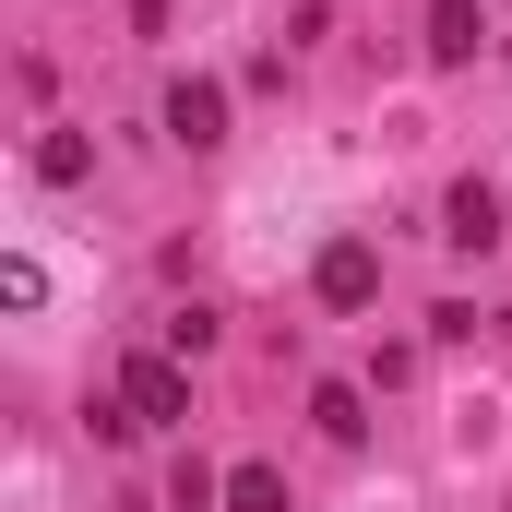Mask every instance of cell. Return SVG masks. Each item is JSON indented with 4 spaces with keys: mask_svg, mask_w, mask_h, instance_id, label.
I'll return each instance as SVG.
<instances>
[{
    "mask_svg": "<svg viewBox=\"0 0 512 512\" xmlns=\"http://www.w3.org/2000/svg\"><path fill=\"white\" fill-rule=\"evenodd\" d=\"M310 298H322V310H370V298H382V251H370V239H322Z\"/></svg>",
    "mask_w": 512,
    "mask_h": 512,
    "instance_id": "1",
    "label": "cell"
},
{
    "mask_svg": "<svg viewBox=\"0 0 512 512\" xmlns=\"http://www.w3.org/2000/svg\"><path fill=\"white\" fill-rule=\"evenodd\" d=\"M120 405L143 417V429H179V417H191V370H179V358H131V370H120Z\"/></svg>",
    "mask_w": 512,
    "mask_h": 512,
    "instance_id": "2",
    "label": "cell"
},
{
    "mask_svg": "<svg viewBox=\"0 0 512 512\" xmlns=\"http://www.w3.org/2000/svg\"><path fill=\"white\" fill-rule=\"evenodd\" d=\"M167 143L215 155V143H227V84H203V72H191V84H167Z\"/></svg>",
    "mask_w": 512,
    "mask_h": 512,
    "instance_id": "3",
    "label": "cell"
},
{
    "mask_svg": "<svg viewBox=\"0 0 512 512\" xmlns=\"http://www.w3.org/2000/svg\"><path fill=\"white\" fill-rule=\"evenodd\" d=\"M441 239H453V251H501V191H489V179H465V191L441 203Z\"/></svg>",
    "mask_w": 512,
    "mask_h": 512,
    "instance_id": "4",
    "label": "cell"
},
{
    "mask_svg": "<svg viewBox=\"0 0 512 512\" xmlns=\"http://www.w3.org/2000/svg\"><path fill=\"white\" fill-rule=\"evenodd\" d=\"M477 36H489L477 0H429V60H477Z\"/></svg>",
    "mask_w": 512,
    "mask_h": 512,
    "instance_id": "5",
    "label": "cell"
},
{
    "mask_svg": "<svg viewBox=\"0 0 512 512\" xmlns=\"http://www.w3.org/2000/svg\"><path fill=\"white\" fill-rule=\"evenodd\" d=\"M310 417H322V441H370V405H358V382H322V393H310Z\"/></svg>",
    "mask_w": 512,
    "mask_h": 512,
    "instance_id": "6",
    "label": "cell"
},
{
    "mask_svg": "<svg viewBox=\"0 0 512 512\" xmlns=\"http://www.w3.org/2000/svg\"><path fill=\"white\" fill-rule=\"evenodd\" d=\"M167 512H227V477H215L203 453H179V477H167Z\"/></svg>",
    "mask_w": 512,
    "mask_h": 512,
    "instance_id": "7",
    "label": "cell"
},
{
    "mask_svg": "<svg viewBox=\"0 0 512 512\" xmlns=\"http://www.w3.org/2000/svg\"><path fill=\"white\" fill-rule=\"evenodd\" d=\"M84 167H96V143H84V131H48V143H36V179H48V191H72Z\"/></svg>",
    "mask_w": 512,
    "mask_h": 512,
    "instance_id": "8",
    "label": "cell"
},
{
    "mask_svg": "<svg viewBox=\"0 0 512 512\" xmlns=\"http://www.w3.org/2000/svg\"><path fill=\"white\" fill-rule=\"evenodd\" d=\"M227 512H286V477L274 465H227Z\"/></svg>",
    "mask_w": 512,
    "mask_h": 512,
    "instance_id": "9",
    "label": "cell"
}]
</instances>
